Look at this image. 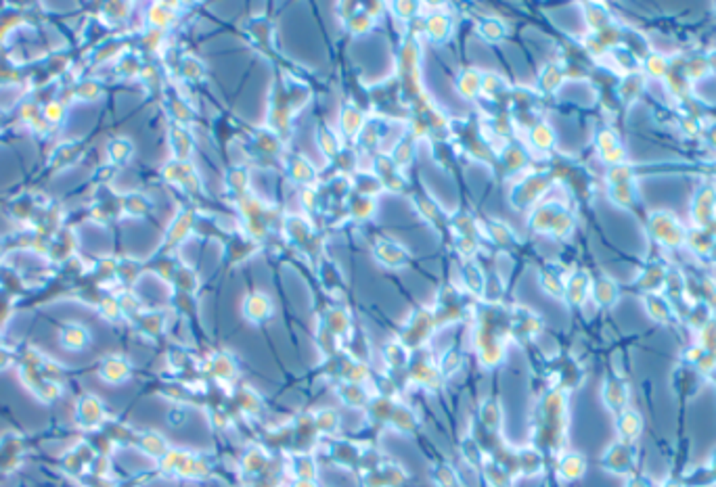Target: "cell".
I'll list each match as a JSON object with an SVG mask.
<instances>
[{
    "label": "cell",
    "instance_id": "cell-1",
    "mask_svg": "<svg viewBox=\"0 0 716 487\" xmlns=\"http://www.w3.org/2000/svg\"><path fill=\"white\" fill-rule=\"evenodd\" d=\"M313 101V88L308 82L291 76L289 71L281 69L274 78L269 94V109H267V128L276 134L285 144L291 136L296 115Z\"/></svg>",
    "mask_w": 716,
    "mask_h": 487
},
{
    "label": "cell",
    "instance_id": "cell-2",
    "mask_svg": "<svg viewBox=\"0 0 716 487\" xmlns=\"http://www.w3.org/2000/svg\"><path fill=\"white\" fill-rule=\"evenodd\" d=\"M474 348L484 368H494L505 360L509 335V308L500 302H480L474 311Z\"/></svg>",
    "mask_w": 716,
    "mask_h": 487
},
{
    "label": "cell",
    "instance_id": "cell-3",
    "mask_svg": "<svg viewBox=\"0 0 716 487\" xmlns=\"http://www.w3.org/2000/svg\"><path fill=\"white\" fill-rule=\"evenodd\" d=\"M410 30L404 34L401 48H398V63H396V84L401 92V103L408 107L417 101L423 92L421 80V61H423V36H421V19L408 25Z\"/></svg>",
    "mask_w": 716,
    "mask_h": 487
},
{
    "label": "cell",
    "instance_id": "cell-4",
    "mask_svg": "<svg viewBox=\"0 0 716 487\" xmlns=\"http://www.w3.org/2000/svg\"><path fill=\"white\" fill-rule=\"evenodd\" d=\"M233 205L239 212V220H241L239 228L260 245L269 239L274 224L283 220L279 210L272 203L264 201L262 197H258L254 190L241 197L239 201H235Z\"/></svg>",
    "mask_w": 716,
    "mask_h": 487
},
{
    "label": "cell",
    "instance_id": "cell-5",
    "mask_svg": "<svg viewBox=\"0 0 716 487\" xmlns=\"http://www.w3.org/2000/svg\"><path fill=\"white\" fill-rule=\"evenodd\" d=\"M281 230L287 239V243L298 249L311 264H318L325 258V245L323 236L318 234L313 220L304 214H285L281 220Z\"/></svg>",
    "mask_w": 716,
    "mask_h": 487
},
{
    "label": "cell",
    "instance_id": "cell-6",
    "mask_svg": "<svg viewBox=\"0 0 716 487\" xmlns=\"http://www.w3.org/2000/svg\"><path fill=\"white\" fill-rule=\"evenodd\" d=\"M438 322H436V314L432 306H419L417 310H413V314L406 318L404 326L398 333V341L403 343L404 348L413 354L423 350V345L432 339V335L436 333Z\"/></svg>",
    "mask_w": 716,
    "mask_h": 487
},
{
    "label": "cell",
    "instance_id": "cell-7",
    "mask_svg": "<svg viewBox=\"0 0 716 487\" xmlns=\"http://www.w3.org/2000/svg\"><path fill=\"white\" fill-rule=\"evenodd\" d=\"M549 186H551V176L540 174V172H530V174L513 178L507 190V201L515 212H526L530 207H537Z\"/></svg>",
    "mask_w": 716,
    "mask_h": 487
},
{
    "label": "cell",
    "instance_id": "cell-8",
    "mask_svg": "<svg viewBox=\"0 0 716 487\" xmlns=\"http://www.w3.org/2000/svg\"><path fill=\"white\" fill-rule=\"evenodd\" d=\"M467 299H471L461 287H457L454 282H447L438 289L436 299H434V314H436V322L438 328L448 326L452 322H459L465 318V314L469 311Z\"/></svg>",
    "mask_w": 716,
    "mask_h": 487
},
{
    "label": "cell",
    "instance_id": "cell-9",
    "mask_svg": "<svg viewBox=\"0 0 716 487\" xmlns=\"http://www.w3.org/2000/svg\"><path fill=\"white\" fill-rule=\"evenodd\" d=\"M245 153L258 166H269L274 161L283 164V157L287 155V147L276 134H272L267 126H262L247 134Z\"/></svg>",
    "mask_w": 716,
    "mask_h": 487
},
{
    "label": "cell",
    "instance_id": "cell-10",
    "mask_svg": "<svg viewBox=\"0 0 716 487\" xmlns=\"http://www.w3.org/2000/svg\"><path fill=\"white\" fill-rule=\"evenodd\" d=\"M528 226L530 230L535 232H540V234H553V236H566L572 228V218L570 214L557 205V203H551V201H544V203H538L537 207L530 212V218H528Z\"/></svg>",
    "mask_w": 716,
    "mask_h": 487
},
{
    "label": "cell",
    "instance_id": "cell-11",
    "mask_svg": "<svg viewBox=\"0 0 716 487\" xmlns=\"http://www.w3.org/2000/svg\"><path fill=\"white\" fill-rule=\"evenodd\" d=\"M406 374L413 383L425 387L427 391H438L442 387V372L438 368V364L425 354L423 350L415 352V355H410V362H408V368H406Z\"/></svg>",
    "mask_w": 716,
    "mask_h": 487
},
{
    "label": "cell",
    "instance_id": "cell-12",
    "mask_svg": "<svg viewBox=\"0 0 716 487\" xmlns=\"http://www.w3.org/2000/svg\"><path fill=\"white\" fill-rule=\"evenodd\" d=\"M371 161H373L371 172L379 178L386 193H394V195H406L408 193V180L404 176L403 170L392 161L388 151L377 153L375 157H371Z\"/></svg>",
    "mask_w": 716,
    "mask_h": 487
},
{
    "label": "cell",
    "instance_id": "cell-13",
    "mask_svg": "<svg viewBox=\"0 0 716 487\" xmlns=\"http://www.w3.org/2000/svg\"><path fill=\"white\" fill-rule=\"evenodd\" d=\"M388 124L390 120L379 113V115H369L367 122H364V128L360 130V134L357 136V140L352 142L354 144V151L358 155H371L375 157L377 153H381V142L386 138V132H388Z\"/></svg>",
    "mask_w": 716,
    "mask_h": 487
},
{
    "label": "cell",
    "instance_id": "cell-14",
    "mask_svg": "<svg viewBox=\"0 0 716 487\" xmlns=\"http://www.w3.org/2000/svg\"><path fill=\"white\" fill-rule=\"evenodd\" d=\"M452 34H454V17L444 8L427 11L421 17V36L425 42L442 46L452 38Z\"/></svg>",
    "mask_w": 716,
    "mask_h": 487
},
{
    "label": "cell",
    "instance_id": "cell-15",
    "mask_svg": "<svg viewBox=\"0 0 716 487\" xmlns=\"http://www.w3.org/2000/svg\"><path fill=\"white\" fill-rule=\"evenodd\" d=\"M371 251H373V258L381 266L390 268V270H404L413 262V253L404 247L403 243H398L394 239H388V236H375L373 243H371Z\"/></svg>",
    "mask_w": 716,
    "mask_h": 487
},
{
    "label": "cell",
    "instance_id": "cell-16",
    "mask_svg": "<svg viewBox=\"0 0 716 487\" xmlns=\"http://www.w3.org/2000/svg\"><path fill=\"white\" fill-rule=\"evenodd\" d=\"M528 168V151L518 142H505L496 149V176L513 180Z\"/></svg>",
    "mask_w": 716,
    "mask_h": 487
},
{
    "label": "cell",
    "instance_id": "cell-17",
    "mask_svg": "<svg viewBox=\"0 0 716 487\" xmlns=\"http://www.w3.org/2000/svg\"><path fill=\"white\" fill-rule=\"evenodd\" d=\"M283 168H285L287 180L293 182V184H298L300 188H311V186H318L320 184L318 168L302 153L287 151V155L283 157Z\"/></svg>",
    "mask_w": 716,
    "mask_h": 487
},
{
    "label": "cell",
    "instance_id": "cell-18",
    "mask_svg": "<svg viewBox=\"0 0 716 487\" xmlns=\"http://www.w3.org/2000/svg\"><path fill=\"white\" fill-rule=\"evenodd\" d=\"M384 8H386V4H381V2H377V4H373V2H364V4H360L357 13L344 23L346 32L352 34V36H357V38H362V36L371 34V32L377 28L379 17L384 15V13H381Z\"/></svg>",
    "mask_w": 716,
    "mask_h": 487
},
{
    "label": "cell",
    "instance_id": "cell-19",
    "mask_svg": "<svg viewBox=\"0 0 716 487\" xmlns=\"http://www.w3.org/2000/svg\"><path fill=\"white\" fill-rule=\"evenodd\" d=\"M164 176L168 182L179 184L182 190H186L193 197H199L203 193L201 178L191 161H170L164 170Z\"/></svg>",
    "mask_w": 716,
    "mask_h": 487
},
{
    "label": "cell",
    "instance_id": "cell-20",
    "mask_svg": "<svg viewBox=\"0 0 716 487\" xmlns=\"http://www.w3.org/2000/svg\"><path fill=\"white\" fill-rule=\"evenodd\" d=\"M461 289L480 302H486V291H488V278L484 274L482 266L478 264V260H469V262H461Z\"/></svg>",
    "mask_w": 716,
    "mask_h": 487
},
{
    "label": "cell",
    "instance_id": "cell-21",
    "mask_svg": "<svg viewBox=\"0 0 716 487\" xmlns=\"http://www.w3.org/2000/svg\"><path fill=\"white\" fill-rule=\"evenodd\" d=\"M241 311H243V318L250 324L260 326V324L269 322L270 318L274 316V304H272L269 293H264V291H252V293H247L243 297Z\"/></svg>",
    "mask_w": 716,
    "mask_h": 487
},
{
    "label": "cell",
    "instance_id": "cell-22",
    "mask_svg": "<svg viewBox=\"0 0 716 487\" xmlns=\"http://www.w3.org/2000/svg\"><path fill=\"white\" fill-rule=\"evenodd\" d=\"M245 32L250 36V40L256 45V48L267 55V57H276V48H274V25L269 17L264 15H256L245 23Z\"/></svg>",
    "mask_w": 716,
    "mask_h": 487
},
{
    "label": "cell",
    "instance_id": "cell-23",
    "mask_svg": "<svg viewBox=\"0 0 716 487\" xmlns=\"http://www.w3.org/2000/svg\"><path fill=\"white\" fill-rule=\"evenodd\" d=\"M318 322L325 324L342 343L352 337V316H350L348 308H344L342 304L325 306L323 314L318 316Z\"/></svg>",
    "mask_w": 716,
    "mask_h": 487
},
{
    "label": "cell",
    "instance_id": "cell-24",
    "mask_svg": "<svg viewBox=\"0 0 716 487\" xmlns=\"http://www.w3.org/2000/svg\"><path fill=\"white\" fill-rule=\"evenodd\" d=\"M538 333H540V318L535 311L526 310L522 306L509 308V335L513 339L526 341V339H532Z\"/></svg>",
    "mask_w": 716,
    "mask_h": 487
},
{
    "label": "cell",
    "instance_id": "cell-25",
    "mask_svg": "<svg viewBox=\"0 0 716 487\" xmlns=\"http://www.w3.org/2000/svg\"><path fill=\"white\" fill-rule=\"evenodd\" d=\"M258 249H260V243L250 239L241 228H237L228 234V239L224 243V258L233 266V264L250 260L254 253H258Z\"/></svg>",
    "mask_w": 716,
    "mask_h": 487
},
{
    "label": "cell",
    "instance_id": "cell-26",
    "mask_svg": "<svg viewBox=\"0 0 716 487\" xmlns=\"http://www.w3.org/2000/svg\"><path fill=\"white\" fill-rule=\"evenodd\" d=\"M224 190H226V197L233 203L252 193V170H250L247 164H233V166L226 168Z\"/></svg>",
    "mask_w": 716,
    "mask_h": 487
},
{
    "label": "cell",
    "instance_id": "cell-27",
    "mask_svg": "<svg viewBox=\"0 0 716 487\" xmlns=\"http://www.w3.org/2000/svg\"><path fill=\"white\" fill-rule=\"evenodd\" d=\"M367 113L358 107V103H354L352 98H348L344 105H342V111H340V128L337 132L342 138L354 142L357 136L360 134V130L364 128V122H367Z\"/></svg>",
    "mask_w": 716,
    "mask_h": 487
},
{
    "label": "cell",
    "instance_id": "cell-28",
    "mask_svg": "<svg viewBox=\"0 0 716 487\" xmlns=\"http://www.w3.org/2000/svg\"><path fill=\"white\" fill-rule=\"evenodd\" d=\"M408 197H410L415 210L421 214V218L427 222V224H432L436 228H448V216L442 212V207L438 205V201L432 195H427V193H410Z\"/></svg>",
    "mask_w": 716,
    "mask_h": 487
},
{
    "label": "cell",
    "instance_id": "cell-29",
    "mask_svg": "<svg viewBox=\"0 0 716 487\" xmlns=\"http://www.w3.org/2000/svg\"><path fill=\"white\" fill-rule=\"evenodd\" d=\"M482 236H486L491 243H493L496 249H513L518 245V234L513 232V228L503 220H496V218H488V220L482 224Z\"/></svg>",
    "mask_w": 716,
    "mask_h": 487
},
{
    "label": "cell",
    "instance_id": "cell-30",
    "mask_svg": "<svg viewBox=\"0 0 716 487\" xmlns=\"http://www.w3.org/2000/svg\"><path fill=\"white\" fill-rule=\"evenodd\" d=\"M417 149H419V138L410 132L408 128H404V132L401 134V138L392 144V149L388 151V155L392 157V161L401 168L406 170L413 166L415 157H417Z\"/></svg>",
    "mask_w": 716,
    "mask_h": 487
},
{
    "label": "cell",
    "instance_id": "cell-31",
    "mask_svg": "<svg viewBox=\"0 0 716 487\" xmlns=\"http://www.w3.org/2000/svg\"><path fill=\"white\" fill-rule=\"evenodd\" d=\"M454 90L461 98L465 101H476L480 98V90H482V69L478 67H463L459 69L457 78H454Z\"/></svg>",
    "mask_w": 716,
    "mask_h": 487
},
{
    "label": "cell",
    "instance_id": "cell-32",
    "mask_svg": "<svg viewBox=\"0 0 716 487\" xmlns=\"http://www.w3.org/2000/svg\"><path fill=\"white\" fill-rule=\"evenodd\" d=\"M314 138H316V144L320 149V153L333 164L337 159V155L344 151V138L340 136L337 130H333L329 124H318L316 126V132H314Z\"/></svg>",
    "mask_w": 716,
    "mask_h": 487
},
{
    "label": "cell",
    "instance_id": "cell-33",
    "mask_svg": "<svg viewBox=\"0 0 716 487\" xmlns=\"http://www.w3.org/2000/svg\"><path fill=\"white\" fill-rule=\"evenodd\" d=\"M377 214V199L373 197H362V195H350L346 201V218H350L357 224H364Z\"/></svg>",
    "mask_w": 716,
    "mask_h": 487
},
{
    "label": "cell",
    "instance_id": "cell-34",
    "mask_svg": "<svg viewBox=\"0 0 716 487\" xmlns=\"http://www.w3.org/2000/svg\"><path fill=\"white\" fill-rule=\"evenodd\" d=\"M476 32L482 40H486L488 45H498L507 38L509 34V28L507 23L496 17V15H484L476 21Z\"/></svg>",
    "mask_w": 716,
    "mask_h": 487
},
{
    "label": "cell",
    "instance_id": "cell-35",
    "mask_svg": "<svg viewBox=\"0 0 716 487\" xmlns=\"http://www.w3.org/2000/svg\"><path fill=\"white\" fill-rule=\"evenodd\" d=\"M448 230H452L454 236H482V224L471 212H457L448 216Z\"/></svg>",
    "mask_w": 716,
    "mask_h": 487
},
{
    "label": "cell",
    "instance_id": "cell-36",
    "mask_svg": "<svg viewBox=\"0 0 716 487\" xmlns=\"http://www.w3.org/2000/svg\"><path fill=\"white\" fill-rule=\"evenodd\" d=\"M195 222H197L195 210H191V207L182 210L179 216H177V220L172 222L170 230H168V247H177V245H180V243L193 232Z\"/></svg>",
    "mask_w": 716,
    "mask_h": 487
},
{
    "label": "cell",
    "instance_id": "cell-37",
    "mask_svg": "<svg viewBox=\"0 0 716 487\" xmlns=\"http://www.w3.org/2000/svg\"><path fill=\"white\" fill-rule=\"evenodd\" d=\"M509 94H511V86H509V82L500 74H496V71H482V90H480L482 98H488V101L498 103L503 96L509 98Z\"/></svg>",
    "mask_w": 716,
    "mask_h": 487
},
{
    "label": "cell",
    "instance_id": "cell-38",
    "mask_svg": "<svg viewBox=\"0 0 716 487\" xmlns=\"http://www.w3.org/2000/svg\"><path fill=\"white\" fill-rule=\"evenodd\" d=\"M210 372L216 381H233L239 372V366H237V360L228 352H216L212 354L210 362Z\"/></svg>",
    "mask_w": 716,
    "mask_h": 487
},
{
    "label": "cell",
    "instance_id": "cell-39",
    "mask_svg": "<svg viewBox=\"0 0 716 487\" xmlns=\"http://www.w3.org/2000/svg\"><path fill=\"white\" fill-rule=\"evenodd\" d=\"M170 144H172V155L174 161H191L193 155V136L186 126H172L170 130Z\"/></svg>",
    "mask_w": 716,
    "mask_h": 487
},
{
    "label": "cell",
    "instance_id": "cell-40",
    "mask_svg": "<svg viewBox=\"0 0 716 487\" xmlns=\"http://www.w3.org/2000/svg\"><path fill=\"white\" fill-rule=\"evenodd\" d=\"M388 425H390L392 429L401 431V433H413V431L419 427V418H417V414H415L408 406L394 401L392 412H390V418H388Z\"/></svg>",
    "mask_w": 716,
    "mask_h": 487
},
{
    "label": "cell",
    "instance_id": "cell-41",
    "mask_svg": "<svg viewBox=\"0 0 716 487\" xmlns=\"http://www.w3.org/2000/svg\"><path fill=\"white\" fill-rule=\"evenodd\" d=\"M352 186H354V190H352L354 195L373 197V199H377L381 193H386L384 184L371 172V168L369 170H358L357 174H352Z\"/></svg>",
    "mask_w": 716,
    "mask_h": 487
},
{
    "label": "cell",
    "instance_id": "cell-42",
    "mask_svg": "<svg viewBox=\"0 0 716 487\" xmlns=\"http://www.w3.org/2000/svg\"><path fill=\"white\" fill-rule=\"evenodd\" d=\"M386 6L392 11V15L401 23H406V25H410L417 19H421L425 15V11H427V6L423 2H415V0H396V2L386 4Z\"/></svg>",
    "mask_w": 716,
    "mask_h": 487
},
{
    "label": "cell",
    "instance_id": "cell-43",
    "mask_svg": "<svg viewBox=\"0 0 716 487\" xmlns=\"http://www.w3.org/2000/svg\"><path fill=\"white\" fill-rule=\"evenodd\" d=\"M381 355H384L386 364H388V368H392V370H406V368H408L410 352L404 348L398 339H390V341H386L384 348H381Z\"/></svg>",
    "mask_w": 716,
    "mask_h": 487
},
{
    "label": "cell",
    "instance_id": "cell-44",
    "mask_svg": "<svg viewBox=\"0 0 716 487\" xmlns=\"http://www.w3.org/2000/svg\"><path fill=\"white\" fill-rule=\"evenodd\" d=\"M528 144H530V149L540 151V153L551 151L553 144H555V132H553V128H551L547 122H537V124H532V126L528 128Z\"/></svg>",
    "mask_w": 716,
    "mask_h": 487
},
{
    "label": "cell",
    "instance_id": "cell-45",
    "mask_svg": "<svg viewBox=\"0 0 716 487\" xmlns=\"http://www.w3.org/2000/svg\"><path fill=\"white\" fill-rule=\"evenodd\" d=\"M179 67L182 80H186V82L197 84V82H203V80L208 78V67H206V63H203L201 59H197L195 55H184V57L180 59Z\"/></svg>",
    "mask_w": 716,
    "mask_h": 487
},
{
    "label": "cell",
    "instance_id": "cell-46",
    "mask_svg": "<svg viewBox=\"0 0 716 487\" xmlns=\"http://www.w3.org/2000/svg\"><path fill=\"white\" fill-rule=\"evenodd\" d=\"M337 394L346 406H352V408H367L369 401L373 399L364 389V385H354V383H340Z\"/></svg>",
    "mask_w": 716,
    "mask_h": 487
},
{
    "label": "cell",
    "instance_id": "cell-47",
    "mask_svg": "<svg viewBox=\"0 0 716 487\" xmlns=\"http://www.w3.org/2000/svg\"><path fill=\"white\" fill-rule=\"evenodd\" d=\"M478 416H480V425L486 429V431H496L500 427V420H503V410H500V403L498 399H484L480 403V410H478Z\"/></svg>",
    "mask_w": 716,
    "mask_h": 487
},
{
    "label": "cell",
    "instance_id": "cell-48",
    "mask_svg": "<svg viewBox=\"0 0 716 487\" xmlns=\"http://www.w3.org/2000/svg\"><path fill=\"white\" fill-rule=\"evenodd\" d=\"M300 205H302V214L308 216L313 220V216L323 212V197L318 186H311V188H300Z\"/></svg>",
    "mask_w": 716,
    "mask_h": 487
},
{
    "label": "cell",
    "instance_id": "cell-49",
    "mask_svg": "<svg viewBox=\"0 0 716 487\" xmlns=\"http://www.w3.org/2000/svg\"><path fill=\"white\" fill-rule=\"evenodd\" d=\"M316 270H318V276H320V280H323V285H325V289L327 291H335V289H342V274L337 272V268H335V264L331 262V260H327V258H323L318 264H316Z\"/></svg>",
    "mask_w": 716,
    "mask_h": 487
},
{
    "label": "cell",
    "instance_id": "cell-50",
    "mask_svg": "<svg viewBox=\"0 0 716 487\" xmlns=\"http://www.w3.org/2000/svg\"><path fill=\"white\" fill-rule=\"evenodd\" d=\"M313 418H314V427H316L318 433L335 435L337 429H340V414H337L335 410H331V408L318 410Z\"/></svg>",
    "mask_w": 716,
    "mask_h": 487
},
{
    "label": "cell",
    "instance_id": "cell-51",
    "mask_svg": "<svg viewBox=\"0 0 716 487\" xmlns=\"http://www.w3.org/2000/svg\"><path fill=\"white\" fill-rule=\"evenodd\" d=\"M269 462H270L269 454H267L262 447H252V449H247L245 456H243V460H241V464H243V469H245L247 473H264V471L269 469Z\"/></svg>",
    "mask_w": 716,
    "mask_h": 487
},
{
    "label": "cell",
    "instance_id": "cell-52",
    "mask_svg": "<svg viewBox=\"0 0 716 487\" xmlns=\"http://www.w3.org/2000/svg\"><path fill=\"white\" fill-rule=\"evenodd\" d=\"M174 21H177V13H174V8L168 6V4H155V6L149 11V23H151L155 30H166V28H170Z\"/></svg>",
    "mask_w": 716,
    "mask_h": 487
},
{
    "label": "cell",
    "instance_id": "cell-53",
    "mask_svg": "<svg viewBox=\"0 0 716 487\" xmlns=\"http://www.w3.org/2000/svg\"><path fill=\"white\" fill-rule=\"evenodd\" d=\"M235 398H237L239 408H241L245 414L256 416V414L260 412V408H262V399H260V396H258L252 387H239L237 394H235Z\"/></svg>",
    "mask_w": 716,
    "mask_h": 487
},
{
    "label": "cell",
    "instance_id": "cell-54",
    "mask_svg": "<svg viewBox=\"0 0 716 487\" xmlns=\"http://www.w3.org/2000/svg\"><path fill=\"white\" fill-rule=\"evenodd\" d=\"M291 469H293V475L296 479H308V481H314L316 477V462H314L313 456L308 454H296L291 458Z\"/></svg>",
    "mask_w": 716,
    "mask_h": 487
},
{
    "label": "cell",
    "instance_id": "cell-55",
    "mask_svg": "<svg viewBox=\"0 0 716 487\" xmlns=\"http://www.w3.org/2000/svg\"><path fill=\"white\" fill-rule=\"evenodd\" d=\"M454 251L461 258V262L476 260L480 253V239L476 236H454Z\"/></svg>",
    "mask_w": 716,
    "mask_h": 487
},
{
    "label": "cell",
    "instance_id": "cell-56",
    "mask_svg": "<svg viewBox=\"0 0 716 487\" xmlns=\"http://www.w3.org/2000/svg\"><path fill=\"white\" fill-rule=\"evenodd\" d=\"M559 473L564 479L572 481V479H578L582 473H584V460H582L578 454H568L561 458V464H559Z\"/></svg>",
    "mask_w": 716,
    "mask_h": 487
},
{
    "label": "cell",
    "instance_id": "cell-57",
    "mask_svg": "<svg viewBox=\"0 0 716 487\" xmlns=\"http://www.w3.org/2000/svg\"><path fill=\"white\" fill-rule=\"evenodd\" d=\"M174 278H177V285H179V289L182 293H186V295H195V293H197V289H199V278H197V274H195L189 266H180L179 270L174 272Z\"/></svg>",
    "mask_w": 716,
    "mask_h": 487
},
{
    "label": "cell",
    "instance_id": "cell-58",
    "mask_svg": "<svg viewBox=\"0 0 716 487\" xmlns=\"http://www.w3.org/2000/svg\"><path fill=\"white\" fill-rule=\"evenodd\" d=\"M461 364H463L461 352L457 348H448L447 352L442 354V357H440V362H438V368H440L442 377H452L461 368Z\"/></svg>",
    "mask_w": 716,
    "mask_h": 487
},
{
    "label": "cell",
    "instance_id": "cell-59",
    "mask_svg": "<svg viewBox=\"0 0 716 487\" xmlns=\"http://www.w3.org/2000/svg\"><path fill=\"white\" fill-rule=\"evenodd\" d=\"M559 82H561V71H559V67L555 63H549L540 71V76H538V86H540V90H544V92H553V90L559 86Z\"/></svg>",
    "mask_w": 716,
    "mask_h": 487
},
{
    "label": "cell",
    "instance_id": "cell-60",
    "mask_svg": "<svg viewBox=\"0 0 716 487\" xmlns=\"http://www.w3.org/2000/svg\"><path fill=\"white\" fill-rule=\"evenodd\" d=\"M540 287H542L544 293H549L553 297H557V295L561 297V293H564V285H561L559 276L555 272H551V270H542L540 272Z\"/></svg>",
    "mask_w": 716,
    "mask_h": 487
},
{
    "label": "cell",
    "instance_id": "cell-61",
    "mask_svg": "<svg viewBox=\"0 0 716 487\" xmlns=\"http://www.w3.org/2000/svg\"><path fill=\"white\" fill-rule=\"evenodd\" d=\"M436 479H438V483H440V486H444V487L457 486V475H454V471H452V469H448V466H444V464L436 469Z\"/></svg>",
    "mask_w": 716,
    "mask_h": 487
},
{
    "label": "cell",
    "instance_id": "cell-62",
    "mask_svg": "<svg viewBox=\"0 0 716 487\" xmlns=\"http://www.w3.org/2000/svg\"><path fill=\"white\" fill-rule=\"evenodd\" d=\"M293 487H316V483H314V481H308V479H296Z\"/></svg>",
    "mask_w": 716,
    "mask_h": 487
}]
</instances>
